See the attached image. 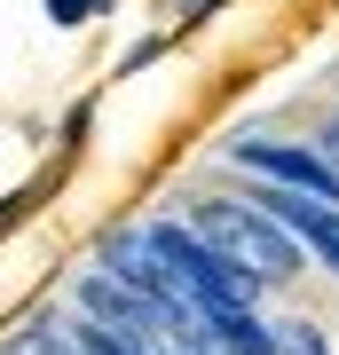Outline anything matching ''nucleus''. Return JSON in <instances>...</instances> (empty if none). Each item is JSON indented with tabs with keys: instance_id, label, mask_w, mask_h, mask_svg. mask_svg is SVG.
Returning <instances> with one entry per match:
<instances>
[{
	"instance_id": "nucleus-1",
	"label": "nucleus",
	"mask_w": 339,
	"mask_h": 355,
	"mask_svg": "<svg viewBox=\"0 0 339 355\" xmlns=\"http://www.w3.org/2000/svg\"><path fill=\"white\" fill-rule=\"evenodd\" d=\"M189 229H198L221 261H237L252 284H261V277H292V268H300L292 237L261 214V205H229V198H214V205H198V221H189Z\"/></svg>"
},
{
	"instance_id": "nucleus-2",
	"label": "nucleus",
	"mask_w": 339,
	"mask_h": 355,
	"mask_svg": "<svg viewBox=\"0 0 339 355\" xmlns=\"http://www.w3.org/2000/svg\"><path fill=\"white\" fill-rule=\"evenodd\" d=\"M252 205H261L284 237L315 245V253L339 268V205H331V198H308V190H292V182H277V190H252Z\"/></svg>"
},
{
	"instance_id": "nucleus-3",
	"label": "nucleus",
	"mask_w": 339,
	"mask_h": 355,
	"mask_svg": "<svg viewBox=\"0 0 339 355\" xmlns=\"http://www.w3.org/2000/svg\"><path fill=\"white\" fill-rule=\"evenodd\" d=\"M252 174H268V182H292V190H308V198H331L339 205V166L324 150H292V142H245L237 150Z\"/></svg>"
},
{
	"instance_id": "nucleus-4",
	"label": "nucleus",
	"mask_w": 339,
	"mask_h": 355,
	"mask_svg": "<svg viewBox=\"0 0 339 355\" xmlns=\"http://www.w3.org/2000/svg\"><path fill=\"white\" fill-rule=\"evenodd\" d=\"M63 331H71V340H79V355H142L134 340H126V331H111V324H63Z\"/></svg>"
},
{
	"instance_id": "nucleus-5",
	"label": "nucleus",
	"mask_w": 339,
	"mask_h": 355,
	"mask_svg": "<svg viewBox=\"0 0 339 355\" xmlns=\"http://www.w3.org/2000/svg\"><path fill=\"white\" fill-rule=\"evenodd\" d=\"M8 355H79V340L71 331H32V340H16Z\"/></svg>"
},
{
	"instance_id": "nucleus-6",
	"label": "nucleus",
	"mask_w": 339,
	"mask_h": 355,
	"mask_svg": "<svg viewBox=\"0 0 339 355\" xmlns=\"http://www.w3.org/2000/svg\"><path fill=\"white\" fill-rule=\"evenodd\" d=\"M268 355H324L315 331H284V340H268Z\"/></svg>"
},
{
	"instance_id": "nucleus-7",
	"label": "nucleus",
	"mask_w": 339,
	"mask_h": 355,
	"mask_svg": "<svg viewBox=\"0 0 339 355\" xmlns=\"http://www.w3.org/2000/svg\"><path fill=\"white\" fill-rule=\"evenodd\" d=\"M87 8H95V0H48V16H55V24H87Z\"/></svg>"
}]
</instances>
